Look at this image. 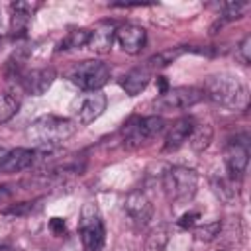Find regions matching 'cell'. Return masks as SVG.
Returning a JSON list of instances; mask_svg holds the SVG:
<instances>
[{"instance_id":"cell-12","label":"cell","mask_w":251,"mask_h":251,"mask_svg":"<svg viewBox=\"0 0 251 251\" xmlns=\"http://www.w3.org/2000/svg\"><path fill=\"white\" fill-rule=\"evenodd\" d=\"M116 24L114 22H98L92 29H88V47L98 53V55H106L110 53L112 45H114V39H116Z\"/></svg>"},{"instance_id":"cell-1","label":"cell","mask_w":251,"mask_h":251,"mask_svg":"<svg viewBox=\"0 0 251 251\" xmlns=\"http://www.w3.org/2000/svg\"><path fill=\"white\" fill-rule=\"evenodd\" d=\"M202 94L210 98L214 104L227 108V110H245L249 104V92L245 84L229 73L210 75L204 80Z\"/></svg>"},{"instance_id":"cell-16","label":"cell","mask_w":251,"mask_h":251,"mask_svg":"<svg viewBox=\"0 0 251 251\" xmlns=\"http://www.w3.org/2000/svg\"><path fill=\"white\" fill-rule=\"evenodd\" d=\"M192 127H194V120L192 118H180V120H176L169 127V131L165 135V145H163L165 151H175L184 141H188V135H190Z\"/></svg>"},{"instance_id":"cell-27","label":"cell","mask_w":251,"mask_h":251,"mask_svg":"<svg viewBox=\"0 0 251 251\" xmlns=\"http://www.w3.org/2000/svg\"><path fill=\"white\" fill-rule=\"evenodd\" d=\"M157 84H159V94H163L167 90V80L165 76H157Z\"/></svg>"},{"instance_id":"cell-23","label":"cell","mask_w":251,"mask_h":251,"mask_svg":"<svg viewBox=\"0 0 251 251\" xmlns=\"http://www.w3.org/2000/svg\"><path fill=\"white\" fill-rule=\"evenodd\" d=\"M247 8H249V4H247V2H226V4L222 6V10H224V16H226L227 20H233V18H241V14H243Z\"/></svg>"},{"instance_id":"cell-6","label":"cell","mask_w":251,"mask_h":251,"mask_svg":"<svg viewBox=\"0 0 251 251\" xmlns=\"http://www.w3.org/2000/svg\"><path fill=\"white\" fill-rule=\"evenodd\" d=\"M69 78L80 90L96 92L110 80V67L102 61H82L71 69Z\"/></svg>"},{"instance_id":"cell-19","label":"cell","mask_w":251,"mask_h":251,"mask_svg":"<svg viewBox=\"0 0 251 251\" xmlns=\"http://www.w3.org/2000/svg\"><path fill=\"white\" fill-rule=\"evenodd\" d=\"M167 243H169V229H167V226H157V227H153L147 233L143 249L145 251H165Z\"/></svg>"},{"instance_id":"cell-28","label":"cell","mask_w":251,"mask_h":251,"mask_svg":"<svg viewBox=\"0 0 251 251\" xmlns=\"http://www.w3.org/2000/svg\"><path fill=\"white\" fill-rule=\"evenodd\" d=\"M6 153H8V151H6V149H4V147H0V163H2V159H4V157H6Z\"/></svg>"},{"instance_id":"cell-30","label":"cell","mask_w":251,"mask_h":251,"mask_svg":"<svg viewBox=\"0 0 251 251\" xmlns=\"http://www.w3.org/2000/svg\"><path fill=\"white\" fill-rule=\"evenodd\" d=\"M220 251H224V249H220Z\"/></svg>"},{"instance_id":"cell-20","label":"cell","mask_w":251,"mask_h":251,"mask_svg":"<svg viewBox=\"0 0 251 251\" xmlns=\"http://www.w3.org/2000/svg\"><path fill=\"white\" fill-rule=\"evenodd\" d=\"M88 43V29H73L67 33V37L59 43V51H69V49H78Z\"/></svg>"},{"instance_id":"cell-13","label":"cell","mask_w":251,"mask_h":251,"mask_svg":"<svg viewBox=\"0 0 251 251\" xmlns=\"http://www.w3.org/2000/svg\"><path fill=\"white\" fill-rule=\"evenodd\" d=\"M116 41L127 55H137L147 41V33L141 25L135 24H124L116 29Z\"/></svg>"},{"instance_id":"cell-24","label":"cell","mask_w":251,"mask_h":251,"mask_svg":"<svg viewBox=\"0 0 251 251\" xmlns=\"http://www.w3.org/2000/svg\"><path fill=\"white\" fill-rule=\"evenodd\" d=\"M237 57L241 59V63L249 65V61H251V35H245L241 39V43L237 47Z\"/></svg>"},{"instance_id":"cell-17","label":"cell","mask_w":251,"mask_h":251,"mask_svg":"<svg viewBox=\"0 0 251 251\" xmlns=\"http://www.w3.org/2000/svg\"><path fill=\"white\" fill-rule=\"evenodd\" d=\"M35 8H37V4H29V2H16V4H12L10 31H12L14 37H22V35H25L29 18H31V14H33Z\"/></svg>"},{"instance_id":"cell-22","label":"cell","mask_w":251,"mask_h":251,"mask_svg":"<svg viewBox=\"0 0 251 251\" xmlns=\"http://www.w3.org/2000/svg\"><path fill=\"white\" fill-rule=\"evenodd\" d=\"M192 231H194V237H196L198 241H212V239H216V237L220 235L222 224H220V220L208 222V224H204V226H194Z\"/></svg>"},{"instance_id":"cell-29","label":"cell","mask_w":251,"mask_h":251,"mask_svg":"<svg viewBox=\"0 0 251 251\" xmlns=\"http://www.w3.org/2000/svg\"><path fill=\"white\" fill-rule=\"evenodd\" d=\"M0 251H14V249H10V247H0Z\"/></svg>"},{"instance_id":"cell-18","label":"cell","mask_w":251,"mask_h":251,"mask_svg":"<svg viewBox=\"0 0 251 251\" xmlns=\"http://www.w3.org/2000/svg\"><path fill=\"white\" fill-rule=\"evenodd\" d=\"M214 139V127L210 124H194L190 135H188V143L192 147V151H204L208 149V145Z\"/></svg>"},{"instance_id":"cell-7","label":"cell","mask_w":251,"mask_h":251,"mask_svg":"<svg viewBox=\"0 0 251 251\" xmlns=\"http://www.w3.org/2000/svg\"><path fill=\"white\" fill-rule=\"evenodd\" d=\"M202 98H204L202 88L176 86V88H167L163 94H159L155 104L159 108H163V110H186V108L198 104Z\"/></svg>"},{"instance_id":"cell-14","label":"cell","mask_w":251,"mask_h":251,"mask_svg":"<svg viewBox=\"0 0 251 251\" xmlns=\"http://www.w3.org/2000/svg\"><path fill=\"white\" fill-rule=\"evenodd\" d=\"M37 159L35 149H25V147H16L12 151L6 153V157L0 163V173L12 175V173H20L29 169Z\"/></svg>"},{"instance_id":"cell-10","label":"cell","mask_w":251,"mask_h":251,"mask_svg":"<svg viewBox=\"0 0 251 251\" xmlns=\"http://www.w3.org/2000/svg\"><path fill=\"white\" fill-rule=\"evenodd\" d=\"M124 210L135 226H147L153 218V204L147 198V194L141 190H133L126 196Z\"/></svg>"},{"instance_id":"cell-25","label":"cell","mask_w":251,"mask_h":251,"mask_svg":"<svg viewBox=\"0 0 251 251\" xmlns=\"http://www.w3.org/2000/svg\"><path fill=\"white\" fill-rule=\"evenodd\" d=\"M196 220H200V214H198V212H186V214L180 216L178 226H180L182 229H192V227L196 226Z\"/></svg>"},{"instance_id":"cell-5","label":"cell","mask_w":251,"mask_h":251,"mask_svg":"<svg viewBox=\"0 0 251 251\" xmlns=\"http://www.w3.org/2000/svg\"><path fill=\"white\" fill-rule=\"evenodd\" d=\"M165 129V120L161 116H131L122 126V137L127 147H137L147 139L157 137Z\"/></svg>"},{"instance_id":"cell-2","label":"cell","mask_w":251,"mask_h":251,"mask_svg":"<svg viewBox=\"0 0 251 251\" xmlns=\"http://www.w3.org/2000/svg\"><path fill=\"white\" fill-rule=\"evenodd\" d=\"M76 127H78L76 122L69 118L47 114V116H39L27 126L25 137L33 141L37 147H57L59 143L73 137Z\"/></svg>"},{"instance_id":"cell-15","label":"cell","mask_w":251,"mask_h":251,"mask_svg":"<svg viewBox=\"0 0 251 251\" xmlns=\"http://www.w3.org/2000/svg\"><path fill=\"white\" fill-rule=\"evenodd\" d=\"M149 80H151V69L147 65H141V67H135L129 73H126L120 80V86L126 90V94L137 96L141 90H145Z\"/></svg>"},{"instance_id":"cell-26","label":"cell","mask_w":251,"mask_h":251,"mask_svg":"<svg viewBox=\"0 0 251 251\" xmlns=\"http://www.w3.org/2000/svg\"><path fill=\"white\" fill-rule=\"evenodd\" d=\"M49 227H51V231H53L55 235H63V233H65V220H61V218H51V220H49Z\"/></svg>"},{"instance_id":"cell-9","label":"cell","mask_w":251,"mask_h":251,"mask_svg":"<svg viewBox=\"0 0 251 251\" xmlns=\"http://www.w3.org/2000/svg\"><path fill=\"white\" fill-rule=\"evenodd\" d=\"M18 78H20V84L24 86V90L27 94L41 96L45 90L51 88V84L57 78V73L53 67H41V69H33L27 73H20Z\"/></svg>"},{"instance_id":"cell-8","label":"cell","mask_w":251,"mask_h":251,"mask_svg":"<svg viewBox=\"0 0 251 251\" xmlns=\"http://www.w3.org/2000/svg\"><path fill=\"white\" fill-rule=\"evenodd\" d=\"M106 106H108L106 94H102L100 90H96V92H86V94L80 96V100H78V106H76V110H75V118H76V122L82 124V126L92 124L94 120H98V118L104 114Z\"/></svg>"},{"instance_id":"cell-11","label":"cell","mask_w":251,"mask_h":251,"mask_svg":"<svg viewBox=\"0 0 251 251\" xmlns=\"http://www.w3.org/2000/svg\"><path fill=\"white\" fill-rule=\"evenodd\" d=\"M224 161H226V169L229 173V180L239 178L249 163V149L245 141H229L226 145L224 151Z\"/></svg>"},{"instance_id":"cell-3","label":"cell","mask_w":251,"mask_h":251,"mask_svg":"<svg viewBox=\"0 0 251 251\" xmlns=\"http://www.w3.org/2000/svg\"><path fill=\"white\" fill-rule=\"evenodd\" d=\"M78 235L84 251H102L106 241V229L98 206L94 202H86L80 210L78 220Z\"/></svg>"},{"instance_id":"cell-4","label":"cell","mask_w":251,"mask_h":251,"mask_svg":"<svg viewBox=\"0 0 251 251\" xmlns=\"http://www.w3.org/2000/svg\"><path fill=\"white\" fill-rule=\"evenodd\" d=\"M163 188L171 202H186L196 194L198 175L186 167H171L163 175Z\"/></svg>"},{"instance_id":"cell-21","label":"cell","mask_w":251,"mask_h":251,"mask_svg":"<svg viewBox=\"0 0 251 251\" xmlns=\"http://www.w3.org/2000/svg\"><path fill=\"white\" fill-rule=\"evenodd\" d=\"M18 108H20V102L16 96H12L8 92H0V124L12 120L18 112Z\"/></svg>"}]
</instances>
